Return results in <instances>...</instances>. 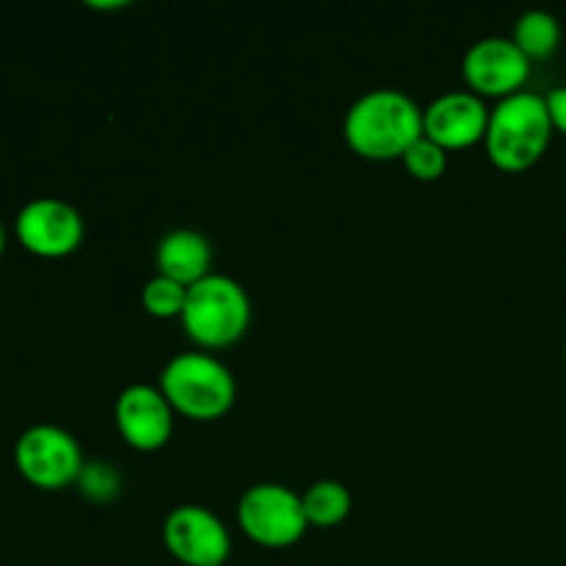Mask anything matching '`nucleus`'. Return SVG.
I'll list each match as a JSON object with an SVG mask.
<instances>
[{"mask_svg":"<svg viewBox=\"0 0 566 566\" xmlns=\"http://www.w3.org/2000/svg\"><path fill=\"white\" fill-rule=\"evenodd\" d=\"M343 138L365 160H401L423 138V108L401 88H374L346 111Z\"/></svg>","mask_w":566,"mask_h":566,"instance_id":"1","label":"nucleus"},{"mask_svg":"<svg viewBox=\"0 0 566 566\" xmlns=\"http://www.w3.org/2000/svg\"><path fill=\"white\" fill-rule=\"evenodd\" d=\"M553 122L542 94L520 92L490 111L484 147L492 166L517 175L545 158L553 142Z\"/></svg>","mask_w":566,"mask_h":566,"instance_id":"2","label":"nucleus"},{"mask_svg":"<svg viewBox=\"0 0 566 566\" xmlns=\"http://www.w3.org/2000/svg\"><path fill=\"white\" fill-rule=\"evenodd\" d=\"M182 332L202 352L230 348L247 335L252 324V302L238 280L227 274H208L188 287L186 310L180 315Z\"/></svg>","mask_w":566,"mask_h":566,"instance_id":"3","label":"nucleus"},{"mask_svg":"<svg viewBox=\"0 0 566 566\" xmlns=\"http://www.w3.org/2000/svg\"><path fill=\"white\" fill-rule=\"evenodd\" d=\"M160 392L177 415L199 423L221 420L235 403V376L208 352H182L166 363L158 381Z\"/></svg>","mask_w":566,"mask_h":566,"instance_id":"4","label":"nucleus"},{"mask_svg":"<svg viewBox=\"0 0 566 566\" xmlns=\"http://www.w3.org/2000/svg\"><path fill=\"white\" fill-rule=\"evenodd\" d=\"M238 525L247 539L269 551L293 547L310 528L302 495L274 481L254 484L243 492L238 501Z\"/></svg>","mask_w":566,"mask_h":566,"instance_id":"5","label":"nucleus"},{"mask_svg":"<svg viewBox=\"0 0 566 566\" xmlns=\"http://www.w3.org/2000/svg\"><path fill=\"white\" fill-rule=\"evenodd\" d=\"M14 464L31 486L59 492L77 484L86 459L70 431L53 423H39L22 431L17 440Z\"/></svg>","mask_w":566,"mask_h":566,"instance_id":"6","label":"nucleus"},{"mask_svg":"<svg viewBox=\"0 0 566 566\" xmlns=\"http://www.w3.org/2000/svg\"><path fill=\"white\" fill-rule=\"evenodd\" d=\"M164 545L182 566H224L232 551L230 531L219 514L197 503H186L166 514Z\"/></svg>","mask_w":566,"mask_h":566,"instance_id":"7","label":"nucleus"},{"mask_svg":"<svg viewBox=\"0 0 566 566\" xmlns=\"http://www.w3.org/2000/svg\"><path fill=\"white\" fill-rule=\"evenodd\" d=\"M14 235L20 247L36 258L59 260L81 247L86 224L64 199L39 197L20 208L14 219Z\"/></svg>","mask_w":566,"mask_h":566,"instance_id":"8","label":"nucleus"},{"mask_svg":"<svg viewBox=\"0 0 566 566\" xmlns=\"http://www.w3.org/2000/svg\"><path fill=\"white\" fill-rule=\"evenodd\" d=\"M462 77L468 92L479 94L481 99L495 97L497 103L512 94L525 92L531 77V61L523 50L506 36H486L470 44L462 59Z\"/></svg>","mask_w":566,"mask_h":566,"instance_id":"9","label":"nucleus"},{"mask_svg":"<svg viewBox=\"0 0 566 566\" xmlns=\"http://www.w3.org/2000/svg\"><path fill=\"white\" fill-rule=\"evenodd\" d=\"M175 415L160 387L153 385L125 387L114 407L119 437L138 453H155L171 440Z\"/></svg>","mask_w":566,"mask_h":566,"instance_id":"10","label":"nucleus"},{"mask_svg":"<svg viewBox=\"0 0 566 566\" xmlns=\"http://www.w3.org/2000/svg\"><path fill=\"white\" fill-rule=\"evenodd\" d=\"M486 99L473 92H446L423 108V136L440 144L446 153L470 149L486 138L490 127Z\"/></svg>","mask_w":566,"mask_h":566,"instance_id":"11","label":"nucleus"},{"mask_svg":"<svg viewBox=\"0 0 566 566\" xmlns=\"http://www.w3.org/2000/svg\"><path fill=\"white\" fill-rule=\"evenodd\" d=\"M210 263H213V249H210L208 238L197 230L169 232L160 238L158 249H155L158 274L180 282L182 287L197 285L199 280L213 274Z\"/></svg>","mask_w":566,"mask_h":566,"instance_id":"12","label":"nucleus"},{"mask_svg":"<svg viewBox=\"0 0 566 566\" xmlns=\"http://www.w3.org/2000/svg\"><path fill=\"white\" fill-rule=\"evenodd\" d=\"M302 506L310 525H315V528H337L352 514L354 497L340 481L324 479L310 484L307 492H302Z\"/></svg>","mask_w":566,"mask_h":566,"instance_id":"13","label":"nucleus"},{"mask_svg":"<svg viewBox=\"0 0 566 566\" xmlns=\"http://www.w3.org/2000/svg\"><path fill=\"white\" fill-rule=\"evenodd\" d=\"M512 42L523 50L531 64L534 61H545L562 44V25H558V20L551 11H525V14H520L517 25H514Z\"/></svg>","mask_w":566,"mask_h":566,"instance_id":"14","label":"nucleus"},{"mask_svg":"<svg viewBox=\"0 0 566 566\" xmlns=\"http://www.w3.org/2000/svg\"><path fill=\"white\" fill-rule=\"evenodd\" d=\"M186 298L188 287L169 280V276L155 274L153 280H147V285L142 287V307L147 310V315H153V318L158 321L180 318L182 310H186Z\"/></svg>","mask_w":566,"mask_h":566,"instance_id":"15","label":"nucleus"},{"mask_svg":"<svg viewBox=\"0 0 566 566\" xmlns=\"http://www.w3.org/2000/svg\"><path fill=\"white\" fill-rule=\"evenodd\" d=\"M77 490L92 503H111L122 492V475L111 462H86L77 475Z\"/></svg>","mask_w":566,"mask_h":566,"instance_id":"16","label":"nucleus"},{"mask_svg":"<svg viewBox=\"0 0 566 566\" xmlns=\"http://www.w3.org/2000/svg\"><path fill=\"white\" fill-rule=\"evenodd\" d=\"M401 160L403 169L409 171V177H415V180L420 182L440 180L448 169V153L440 144H434L426 136L420 138V142H415Z\"/></svg>","mask_w":566,"mask_h":566,"instance_id":"17","label":"nucleus"},{"mask_svg":"<svg viewBox=\"0 0 566 566\" xmlns=\"http://www.w3.org/2000/svg\"><path fill=\"white\" fill-rule=\"evenodd\" d=\"M545 103L553 122V130L566 136V86H558L551 94H545Z\"/></svg>","mask_w":566,"mask_h":566,"instance_id":"18","label":"nucleus"},{"mask_svg":"<svg viewBox=\"0 0 566 566\" xmlns=\"http://www.w3.org/2000/svg\"><path fill=\"white\" fill-rule=\"evenodd\" d=\"M88 9H99V11H114V9H125V0H116V3H86Z\"/></svg>","mask_w":566,"mask_h":566,"instance_id":"19","label":"nucleus"},{"mask_svg":"<svg viewBox=\"0 0 566 566\" xmlns=\"http://www.w3.org/2000/svg\"><path fill=\"white\" fill-rule=\"evenodd\" d=\"M6 241H9V238H6V227H3V221H0V254L6 252Z\"/></svg>","mask_w":566,"mask_h":566,"instance_id":"20","label":"nucleus"},{"mask_svg":"<svg viewBox=\"0 0 566 566\" xmlns=\"http://www.w3.org/2000/svg\"><path fill=\"white\" fill-rule=\"evenodd\" d=\"M564 363H566V348H564Z\"/></svg>","mask_w":566,"mask_h":566,"instance_id":"21","label":"nucleus"}]
</instances>
